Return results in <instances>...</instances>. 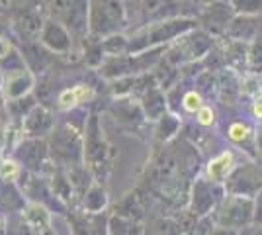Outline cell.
I'll use <instances>...</instances> for the list:
<instances>
[{"instance_id": "603a6c76", "label": "cell", "mask_w": 262, "mask_h": 235, "mask_svg": "<svg viewBox=\"0 0 262 235\" xmlns=\"http://www.w3.org/2000/svg\"><path fill=\"white\" fill-rule=\"evenodd\" d=\"M229 134H231V139H235V141H241V139L247 135V130H245L241 123H235V125H231Z\"/></svg>"}, {"instance_id": "f1b7e54d", "label": "cell", "mask_w": 262, "mask_h": 235, "mask_svg": "<svg viewBox=\"0 0 262 235\" xmlns=\"http://www.w3.org/2000/svg\"><path fill=\"white\" fill-rule=\"evenodd\" d=\"M125 2H127V0H125Z\"/></svg>"}, {"instance_id": "4fadbf2b", "label": "cell", "mask_w": 262, "mask_h": 235, "mask_svg": "<svg viewBox=\"0 0 262 235\" xmlns=\"http://www.w3.org/2000/svg\"><path fill=\"white\" fill-rule=\"evenodd\" d=\"M55 122H57V112H53L43 104H35L22 120V135L47 139L53 132Z\"/></svg>"}, {"instance_id": "7402d4cb", "label": "cell", "mask_w": 262, "mask_h": 235, "mask_svg": "<svg viewBox=\"0 0 262 235\" xmlns=\"http://www.w3.org/2000/svg\"><path fill=\"white\" fill-rule=\"evenodd\" d=\"M184 108L188 112H196V110L202 108L200 106V96H198L196 92H188L184 96Z\"/></svg>"}, {"instance_id": "9a60e30c", "label": "cell", "mask_w": 262, "mask_h": 235, "mask_svg": "<svg viewBox=\"0 0 262 235\" xmlns=\"http://www.w3.org/2000/svg\"><path fill=\"white\" fill-rule=\"evenodd\" d=\"M26 204H28V198L24 196L18 182L0 179V212L10 216V213L24 210Z\"/></svg>"}, {"instance_id": "484cf974", "label": "cell", "mask_w": 262, "mask_h": 235, "mask_svg": "<svg viewBox=\"0 0 262 235\" xmlns=\"http://www.w3.org/2000/svg\"><path fill=\"white\" fill-rule=\"evenodd\" d=\"M254 114H256L258 118H262V100L256 102V106H254Z\"/></svg>"}, {"instance_id": "5bb4252c", "label": "cell", "mask_w": 262, "mask_h": 235, "mask_svg": "<svg viewBox=\"0 0 262 235\" xmlns=\"http://www.w3.org/2000/svg\"><path fill=\"white\" fill-rule=\"evenodd\" d=\"M16 45L22 51L26 65L32 69L37 77L47 75L49 71H53V65L57 63L59 57L53 55L49 49H45L39 41H18Z\"/></svg>"}, {"instance_id": "8fae6325", "label": "cell", "mask_w": 262, "mask_h": 235, "mask_svg": "<svg viewBox=\"0 0 262 235\" xmlns=\"http://www.w3.org/2000/svg\"><path fill=\"white\" fill-rule=\"evenodd\" d=\"M35 84H37V75L30 67L8 71V73H4V82H2V90H0V100L10 102V100L26 98V96L33 94Z\"/></svg>"}, {"instance_id": "44dd1931", "label": "cell", "mask_w": 262, "mask_h": 235, "mask_svg": "<svg viewBox=\"0 0 262 235\" xmlns=\"http://www.w3.org/2000/svg\"><path fill=\"white\" fill-rule=\"evenodd\" d=\"M0 37H14V28L8 12H0Z\"/></svg>"}, {"instance_id": "8992f818", "label": "cell", "mask_w": 262, "mask_h": 235, "mask_svg": "<svg viewBox=\"0 0 262 235\" xmlns=\"http://www.w3.org/2000/svg\"><path fill=\"white\" fill-rule=\"evenodd\" d=\"M10 157H14L26 173L51 177L55 170V161L49 149V139L41 137H22L20 143L12 149Z\"/></svg>"}, {"instance_id": "d4e9b609", "label": "cell", "mask_w": 262, "mask_h": 235, "mask_svg": "<svg viewBox=\"0 0 262 235\" xmlns=\"http://www.w3.org/2000/svg\"><path fill=\"white\" fill-rule=\"evenodd\" d=\"M6 224H8V216L0 212V235H6Z\"/></svg>"}, {"instance_id": "2e32d148", "label": "cell", "mask_w": 262, "mask_h": 235, "mask_svg": "<svg viewBox=\"0 0 262 235\" xmlns=\"http://www.w3.org/2000/svg\"><path fill=\"white\" fill-rule=\"evenodd\" d=\"M108 192H106V186L102 182H92L90 188L84 192V196L80 198V208L78 210H84V212L90 213H104L106 208H108Z\"/></svg>"}, {"instance_id": "6da1fadb", "label": "cell", "mask_w": 262, "mask_h": 235, "mask_svg": "<svg viewBox=\"0 0 262 235\" xmlns=\"http://www.w3.org/2000/svg\"><path fill=\"white\" fill-rule=\"evenodd\" d=\"M88 108H77L57 114V122L49 139V149L57 167H73L82 163L84 132L88 123Z\"/></svg>"}, {"instance_id": "277c9868", "label": "cell", "mask_w": 262, "mask_h": 235, "mask_svg": "<svg viewBox=\"0 0 262 235\" xmlns=\"http://www.w3.org/2000/svg\"><path fill=\"white\" fill-rule=\"evenodd\" d=\"M188 26H190V22H186V20H161V22L145 24L143 28L127 35L129 37L127 53L135 55V53H143V51H151L157 45L174 39L176 35L182 34Z\"/></svg>"}, {"instance_id": "ffe728a7", "label": "cell", "mask_w": 262, "mask_h": 235, "mask_svg": "<svg viewBox=\"0 0 262 235\" xmlns=\"http://www.w3.org/2000/svg\"><path fill=\"white\" fill-rule=\"evenodd\" d=\"M231 167V155L229 153H223L221 157H217L215 161H211L208 167L209 179H223L227 175V170Z\"/></svg>"}, {"instance_id": "7c38bea8", "label": "cell", "mask_w": 262, "mask_h": 235, "mask_svg": "<svg viewBox=\"0 0 262 235\" xmlns=\"http://www.w3.org/2000/svg\"><path fill=\"white\" fill-rule=\"evenodd\" d=\"M63 218L69 224L71 235H110L106 212L90 213L84 210H71Z\"/></svg>"}, {"instance_id": "3957f363", "label": "cell", "mask_w": 262, "mask_h": 235, "mask_svg": "<svg viewBox=\"0 0 262 235\" xmlns=\"http://www.w3.org/2000/svg\"><path fill=\"white\" fill-rule=\"evenodd\" d=\"M127 26L125 0H90L88 30L92 37H108L120 34Z\"/></svg>"}, {"instance_id": "30bf717a", "label": "cell", "mask_w": 262, "mask_h": 235, "mask_svg": "<svg viewBox=\"0 0 262 235\" xmlns=\"http://www.w3.org/2000/svg\"><path fill=\"white\" fill-rule=\"evenodd\" d=\"M98 90L88 80H75L73 84H65L55 92L51 110L57 114H65L77 108H86L90 102L96 100Z\"/></svg>"}, {"instance_id": "4316f807", "label": "cell", "mask_w": 262, "mask_h": 235, "mask_svg": "<svg viewBox=\"0 0 262 235\" xmlns=\"http://www.w3.org/2000/svg\"><path fill=\"white\" fill-rule=\"evenodd\" d=\"M4 6H6V0H0V12H6Z\"/></svg>"}, {"instance_id": "9c48e42d", "label": "cell", "mask_w": 262, "mask_h": 235, "mask_svg": "<svg viewBox=\"0 0 262 235\" xmlns=\"http://www.w3.org/2000/svg\"><path fill=\"white\" fill-rule=\"evenodd\" d=\"M39 44L59 59H69L71 55L80 59V45L82 44H78L75 39V35L71 34V30L65 24H61L51 16L43 24V30L39 34Z\"/></svg>"}, {"instance_id": "ac0fdd59", "label": "cell", "mask_w": 262, "mask_h": 235, "mask_svg": "<svg viewBox=\"0 0 262 235\" xmlns=\"http://www.w3.org/2000/svg\"><path fill=\"white\" fill-rule=\"evenodd\" d=\"M108 231L110 235H145L141 222L120 216V213L108 216Z\"/></svg>"}, {"instance_id": "7a4b0ae2", "label": "cell", "mask_w": 262, "mask_h": 235, "mask_svg": "<svg viewBox=\"0 0 262 235\" xmlns=\"http://www.w3.org/2000/svg\"><path fill=\"white\" fill-rule=\"evenodd\" d=\"M112 145H110L108 137L104 134L100 114L90 112L86 123V132H84V151H82V163L90 170L92 179L96 182H106L112 170Z\"/></svg>"}, {"instance_id": "52a82bcc", "label": "cell", "mask_w": 262, "mask_h": 235, "mask_svg": "<svg viewBox=\"0 0 262 235\" xmlns=\"http://www.w3.org/2000/svg\"><path fill=\"white\" fill-rule=\"evenodd\" d=\"M47 14L65 24L75 35L78 44H82L88 37V12H90V0H45Z\"/></svg>"}, {"instance_id": "d6986e66", "label": "cell", "mask_w": 262, "mask_h": 235, "mask_svg": "<svg viewBox=\"0 0 262 235\" xmlns=\"http://www.w3.org/2000/svg\"><path fill=\"white\" fill-rule=\"evenodd\" d=\"M24 168L22 165L14 159V157L6 155L0 159V179L2 180H12V182H18L22 177Z\"/></svg>"}, {"instance_id": "5b68a950", "label": "cell", "mask_w": 262, "mask_h": 235, "mask_svg": "<svg viewBox=\"0 0 262 235\" xmlns=\"http://www.w3.org/2000/svg\"><path fill=\"white\" fill-rule=\"evenodd\" d=\"M6 235H57L53 229V212L41 204L28 202L24 210L8 216Z\"/></svg>"}, {"instance_id": "83f0119b", "label": "cell", "mask_w": 262, "mask_h": 235, "mask_svg": "<svg viewBox=\"0 0 262 235\" xmlns=\"http://www.w3.org/2000/svg\"><path fill=\"white\" fill-rule=\"evenodd\" d=\"M2 82H4V73H2V69H0V90H2Z\"/></svg>"}, {"instance_id": "cb8c5ba5", "label": "cell", "mask_w": 262, "mask_h": 235, "mask_svg": "<svg viewBox=\"0 0 262 235\" xmlns=\"http://www.w3.org/2000/svg\"><path fill=\"white\" fill-rule=\"evenodd\" d=\"M198 120H200V123H211V120H213V114H211V110L209 108H200V114H198Z\"/></svg>"}, {"instance_id": "ba28073f", "label": "cell", "mask_w": 262, "mask_h": 235, "mask_svg": "<svg viewBox=\"0 0 262 235\" xmlns=\"http://www.w3.org/2000/svg\"><path fill=\"white\" fill-rule=\"evenodd\" d=\"M18 184H20V188H22L24 196L28 198V202L41 204L47 210H51L53 213H59V216H67L69 213V208L55 194L49 177L33 175V173H26L24 170L20 180H18Z\"/></svg>"}, {"instance_id": "e0dca14e", "label": "cell", "mask_w": 262, "mask_h": 235, "mask_svg": "<svg viewBox=\"0 0 262 235\" xmlns=\"http://www.w3.org/2000/svg\"><path fill=\"white\" fill-rule=\"evenodd\" d=\"M141 108L149 120H161L164 116V110H166V102H164L163 92L157 87H149L143 92Z\"/></svg>"}]
</instances>
